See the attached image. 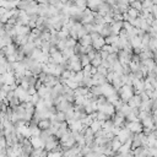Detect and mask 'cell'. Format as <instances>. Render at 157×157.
Returning <instances> with one entry per match:
<instances>
[{"mask_svg": "<svg viewBox=\"0 0 157 157\" xmlns=\"http://www.w3.org/2000/svg\"><path fill=\"white\" fill-rule=\"evenodd\" d=\"M91 43V36H83L81 39V44H83V46H87V44H90Z\"/></svg>", "mask_w": 157, "mask_h": 157, "instance_id": "cell-2", "label": "cell"}, {"mask_svg": "<svg viewBox=\"0 0 157 157\" xmlns=\"http://www.w3.org/2000/svg\"><path fill=\"white\" fill-rule=\"evenodd\" d=\"M32 144H33L34 147H37V149L42 146V141L39 137H33V139H32Z\"/></svg>", "mask_w": 157, "mask_h": 157, "instance_id": "cell-1", "label": "cell"}, {"mask_svg": "<svg viewBox=\"0 0 157 157\" xmlns=\"http://www.w3.org/2000/svg\"><path fill=\"white\" fill-rule=\"evenodd\" d=\"M99 126H101V124H99V123H93V124H92V130H93V131H96L97 129H99Z\"/></svg>", "mask_w": 157, "mask_h": 157, "instance_id": "cell-4", "label": "cell"}, {"mask_svg": "<svg viewBox=\"0 0 157 157\" xmlns=\"http://www.w3.org/2000/svg\"><path fill=\"white\" fill-rule=\"evenodd\" d=\"M48 157H60V155H59L58 152H50V153L48 155Z\"/></svg>", "mask_w": 157, "mask_h": 157, "instance_id": "cell-5", "label": "cell"}, {"mask_svg": "<svg viewBox=\"0 0 157 157\" xmlns=\"http://www.w3.org/2000/svg\"><path fill=\"white\" fill-rule=\"evenodd\" d=\"M38 128H41V129H47L49 128V122L48 120H42L38 123Z\"/></svg>", "mask_w": 157, "mask_h": 157, "instance_id": "cell-3", "label": "cell"}]
</instances>
